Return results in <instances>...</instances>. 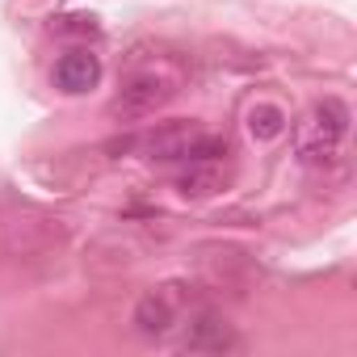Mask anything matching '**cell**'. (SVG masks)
<instances>
[{"instance_id": "cell-1", "label": "cell", "mask_w": 357, "mask_h": 357, "mask_svg": "<svg viewBox=\"0 0 357 357\" xmlns=\"http://www.w3.org/2000/svg\"><path fill=\"white\" fill-rule=\"evenodd\" d=\"M344 135H349V105L336 101V97H324V101L311 109V118H307V130H303V139H298V155H303L307 164L332 160Z\"/></svg>"}, {"instance_id": "cell-2", "label": "cell", "mask_w": 357, "mask_h": 357, "mask_svg": "<svg viewBox=\"0 0 357 357\" xmlns=\"http://www.w3.org/2000/svg\"><path fill=\"white\" fill-rule=\"evenodd\" d=\"M172 80L168 76H155V72H143V76H135V80H126L122 89H118V97L109 101V114L118 118V122H143V118H151L155 109H164L168 101H172Z\"/></svg>"}, {"instance_id": "cell-3", "label": "cell", "mask_w": 357, "mask_h": 357, "mask_svg": "<svg viewBox=\"0 0 357 357\" xmlns=\"http://www.w3.org/2000/svg\"><path fill=\"white\" fill-rule=\"evenodd\" d=\"M185 353H236L240 349V336L236 328L219 315V311H194L190 324H185V336L176 340Z\"/></svg>"}, {"instance_id": "cell-4", "label": "cell", "mask_w": 357, "mask_h": 357, "mask_svg": "<svg viewBox=\"0 0 357 357\" xmlns=\"http://www.w3.org/2000/svg\"><path fill=\"white\" fill-rule=\"evenodd\" d=\"M97 80H101V59H97L93 51H68V55L55 63V84H59V93H68V97H80V93L97 89Z\"/></svg>"}, {"instance_id": "cell-5", "label": "cell", "mask_w": 357, "mask_h": 357, "mask_svg": "<svg viewBox=\"0 0 357 357\" xmlns=\"http://www.w3.org/2000/svg\"><path fill=\"white\" fill-rule=\"evenodd\" d=\"M130 324H135L139 336H168L172 324H176V307H172L168 294H143L135 315H130Z\"/></svg>"}, {"instance_id": "cell-6", "label": "cell", "mask_w": 357, "mask_h": 357, "mask_svg": "<svg viewBox=\"0 0 357 357\" xmlns=\"http://www.w3.org/2000/svg\"><path fill=\"white\" fill-rule=\"evenodd\" d=\"M223 168H215L211 160H190V168L176 176V190H181L185 198H211V194H219L223 190Z\"/></svg>"}, {"instance_id": "cell-7", "label": "cell", "mask_w": 357, "mask_h": 357, "mask_svg": "<svg viewBox=\"0 0 357 357\" xmlns=\"http://www.w3.org/2000/svg\"><path fill=\"white\" fill-rule=\"evenodd\" d=\"M248 130H252V139H261V143L278 139V135L286 130V109H282V105H269V101L252 105V109H248Z\"/></svg>"}, {"instance_id": "cell-8", "label": "cell", "mask_w": 357, "mask_h": 357, "mask_svg": "<svg viewBox=\"0 0 357 357\" xmlns=\"http://www.w3.org/2000/svg\"><path fill=\"white\" fill-rule=\"evenodd\" d=\"M63 30H72V34H93L97 30V22L93 17H68V26Z\"/></svg>"}]
</instances>
